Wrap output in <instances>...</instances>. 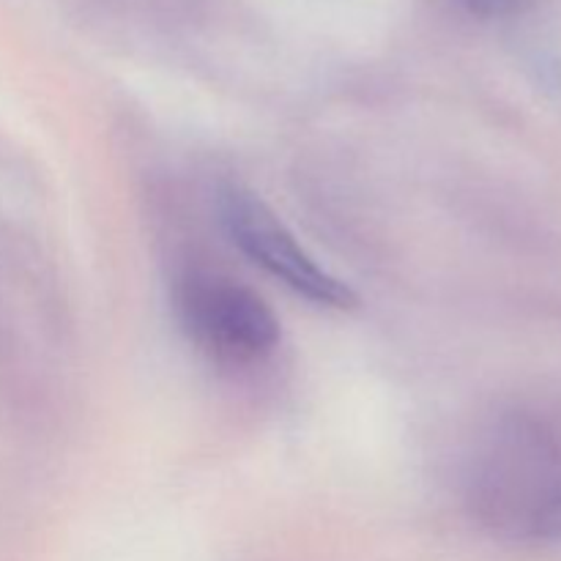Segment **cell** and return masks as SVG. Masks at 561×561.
Returning <instances> with one entry per match:
<instances>
[{"mask_svg": "<svg viewBox=\"0 0 561 561\" xmlns=\"http://www.w3.org/2000/svg\"><path fill=\"white\" fill-rule=\"evenodd\" d=\"M466 504L485 529L520 542L561 540V449L526 420H504L477 442Z\"/></svg>", "mask_w": 561, "mask_h": 561, "instance_id": "obj_1", "label": "cell"}, {"mask_svg": "<svg viewBox=\"0 0 561 561\" xmlns=\"http://www.w3.org/2000/svg\"><path fill=\"white\" fill-rule=\"evenodd\" d=\"M175 312L192 343L222 365H255L279 343V321L252 288L217 272H186Z\"/></svg>", "mask_w": 561, "mask_h": 561, "instance_id": "obj_2", "label": "cell"}, {"mask_svg": "<svg viewBox=\"0 0 561 561\" xmlns=\"http://www.w3.org/2000/svg\"><path fill=\"white\" fill-rule=\"evenodd\" d=\"M219 214H222V225L230 241L255 266L272 274L296 296L318 307H334V310H348L356 305L354 290L343 279L318 266L316 257L296 241L288 225L255 192L244 190V186L222 190Z\"/></svg>", "mask_w": 561, "mask_h": 561, "instance_id": "obj_3", "label": "cell"}, {"mask_svg": "<svg viewBox=\"0 0 561 561\" xmlns=\"http://www.w3.org/2000/svg\"><path fill=\"white\" fill-rule=\"evenodd\" d=\"M471 14L485 16V20H502V16H513L526 9L529 0H460Z\"/></svg>", "mask_w": 561, "mask_h": 561, "instance_id": "obj_4", "label": "cell"}]
</instances>
